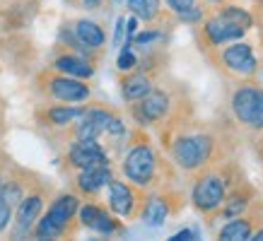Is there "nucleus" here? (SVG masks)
Masks as SVG:
<instances>
[{
    "instance_id": "29",
    "label": "nucleus",
    "mask_w": 263,
    "mask_h": 241,
    "mask_svg": "<svg viewBox=\"0 0 263 241\" xmlns=\"http://www.w3.org/2000/svg\"><path fill=\"white\" fill-rule=\"evenodd\" d=\"M8 222H10V205H5L0 200V232L8 227Z\"/></svg>"
},
{
    "instance_id": "9",
    "label": "nucleus",
    "mask_w": 263,
    "mask_h": 241,
    "mask_svg": "<svg viewBox=\"0 0 263 241\" xmlns=\"http://www.w3.org/2000/svg\"><path fill=\"white\" fill-rule=\"evenodd\" d=\"M224 65L234 70L237 75H254L256 72V58L251 46L247 44H234V46H227L222 53Z\"/></svg>"
},
{
    "instance_id": "7",
    "label": "nucleus",
    "mask_w": 263,
    "mask_h": 241,
    "mask_svg": "<svg viewBox=\"0 0 263 241\" xmlns=\"http://www.w3.org/2000/svg\"><path fill=\"white\" fill-rule=\"evenodd\" d=\"M72 167L78 169H87V167H97V164H109L104 147L97 140H78L68 152Z\"/></svg>"
},
{
    "instance_id": "33",
    "label": "nucleus",
    "mask_w": 263,
    "mask_h": 241,
    "mask_svg": "<svg viewBox=\"0 0 263 241\" xmlns=\"http://www.w3.org/2000/svg\"><path fill=\"white\" fill-rule=\"evenodd\" d=\"M249 241H263V229H261V232H258V234H254V236H251V239H249Z\"/></svg>"
},
{
    "instance_id": "25",
    "label": "nucleus",
    "mask_w": 263,
    "mask_h": 241,
    "mask_svg": "<svg viewBox=\"0 0 263 241\" xmlns=\"http://www.w3.org/2000/svg\"><path fill=\"white\" fill-rule=\"evenodd\" d=\"M136 63H138L136 53H133V51H130L128 46H123V51L119 53V61H116L119 70H133V68H136Z\"/></svg>"
},
{
    "instance_id": "3",
    "label": "nucleus",
    "mask_w": 263,
    "mask_h": 241,
    "mask_svg": "<svg viewBox=\"0 0 263 241\" xmlns=\"http://www.w3.org/2000/svg\"><path fill=\"white\" fill-rule=\"evenodd\" d=\"M114 116L106 109H99V106H92V109H82L80 116H78V130H75V137L78 140H97V137L106 133V126Z\"/></svg>"
},
{
    "instance_id": "19",
    "label": "nucleus",
    "mask_w": 263,
    "mask_h": 241,
    "mask_svg": "<svg viewBox=\"0 0 263 241\" xmlns=\"http://www.w3.org/2000/svg\"><path fill=\"white\" fill-rule=\"evenodd\" d=\"M249 234H251V225L247 219H234L222 229L220 241H249Z\"/></svg>"
},
{
    "instance_id": "21",
    "label": "nucleus",
    "mask_w": 263,
    "mask_h": 241,
    "mask_svg": "<svg viewBox=\"0 0 263 241\" xmlns=\"http://www.w3.org/2000/svg\"><path fill=\"white\" fill-rule=\"evenodd\" d=\"M167 203L162 200V198H155V200L147 203V208H145V222L150 227H160L164 219H167Z\"/></svg>"
},
{
    "instance_id": "6",
    "label": "nucleus",
    "mask_w": 263,
    "mask_h": 241,
    "mask_svg": "<svg viewBox=\"0 0 263 241\" xmlns=\"http://www.w3.org/2000/svg\"><path fill=\"white\" fill-rule=\"evenodd\" d=\"M167 111H169V96H167V92H162V89H150V92L138 102L136 109H133V113H136V118L140 120V123L160 120L167 116Z\"/></svg>"
},
{
    "instance_id": "12",
    "label": "nucleus",
    "mask_w": 263,
    "mask_h": 241,
    "mask_svg": "<svg viewBox=\"0 0 263 241\" xmlns=\"http://www.w3.org/2000/svg\"><path fill=\"white\" fill-rule=\"evenodd\" d=\"M72 34L78 36V41H80L82 46H87V48H99V46H104V41H106L104 29L97 22H92V19L75 22V32Z\"/></svg>"
},
{
    "instance_id": "22",
    "label": "nucleus",
    "mask_w": 263,
    "mask_h": 241,
    "mask_svg": "<svg viewBox=\"0 0 263 241\" xmlns=\"http://www.w3.org/2000/svg\"><path fill=\"white\" fill-rule=\"evenodd\" d=\"M220 15H224L232 24H237V27H239V29H244V32H247L249 27H251V15H249L247 10H239V8H224V10H220Z\"/></svg>"
},
{
    "instance_id": "1",
    "label": "nucleus",
    "mask_w": 263,
    "mask_h": 241,
    "mask_svg": "<svg viewBox=\"0 0 263 241\" xmlns=\"http://www.w3.org/2000/svg\"><path fill=\"white\" fill-rule=\"evenodd\" d=\"M213 152V140L208 135H183L174 143V157L183 169H196L205 164Z\"/></svg>"
},
{
    "instance_id": "20",
    "label": "nucleus",
    "mask_w": 263,
    "mask_h": 241,
    "mask_svg": "<svg viewBox=\"0 0 263 241\" xmlns=\"http://www.w3.org/2000/svg\"><path fill=\"white\" fill-rule=\"evenodd\" d=\"M80 111L82 109H75V106H51V109H46V118L53 126H65V123L78 118Z\"/></svg>"
},
{
    "instance_id": "2",
    "label": "nucleus",
    "mask_w": 263,
    "mask_h": 241,
    "mask_svg": "<svg viewBox=\"0 0 263 241\" xmlns=\"http://www.w3.org/2000/svg\"><path fill=\"white\" fill-rule=\"evenodd\" d=\"M123 171L138 186L150 184V178L155 176V154H152L150 147L147 145H136L128 152L126 162H123Z\"/></svg>"
},
{
    "instance_id": "24",
    "label": "nucleus",
    "mask_w": 263,
    "mask_h": 241,
    "mask_svg": "<svg viewBox=\"0 0 263 241\" xmlns=\"http://www.w3.org/2000/svg\"><path fill=\"white\" fill-rule=\"evenodd\" d=\"M0 200L5 203V205H10V208L20 205V203H22V188L17 184L3 186V188H0Z\"/></svg>"
},
{
    "instance_id": "10",
    "label": "nucleus",
    "mask_w": 263,
    "mask_h": 241,
    "mask_svg": "<svg viewBox=\"0 0 263 241\" xmlns=\"http://www.w3.org/2000/svg\"><path fill=\"white\" fill-rule=\"evenodd\" d=\"M205 36L210 44L222 46V44H227V41H232V39H241V36H244V29H239L237 24H232L227 17L217 12L215 17H210L205 22Z\"/></svg>"
},
{
    "instance_id": "14",
    "label": "nucleus",
    "mask_w": 263,
    "mask_h": 241,
    "mask_svg": "<svg viewBox=\"0 0 263 241\" xmlns=\"http://www.w3.org/2000/svg\"><path fill=\"white\" fill-rule=\"evenodd\" d=\"M150 89H152L150 77L145 72H130L126 80H123V85H121V92H123L126 102H140Z\"/></svg>"
},
{
    "instance_id": "26",
    "label": "nucleus",
    "mask_w": 263,
    "mask_h": 241,
    "mask_svg": "<svg viewBox=\"0 0 263 241\" xmlns=\"http://www.w3.org/2000/svg\"><path fill=\"white\" fill-rule=\"evenodd\" d=\"M200 17H203V10L196 8V5L189 10H183V12H179V19H181V22H198Z\"/></svg>"
},
{
    "instance_id": "17",
    "label": "nucleus",
    "mask_w": 263,
    "mask_h": 241,
    "mask_svg": "<svg viewBox=\"0 0 263 241\" xmlns=\"http://www.w3.org/2000/svg\"><path fill=\"white\" fill-rule=\"evenodd\" d=\"M41 208H44V203H41L39 195H29V198H24L20 203V210H17V225L20 227H32L34 219L39 217Z\"/></svg>"
},
{
    "instance_id": "4",
    "label": "nucleus",
    "mask_w": 263,
    "mask_h": 241,
    "mask_svg": "<svg viewBox=\"0 0 263 241\" xmlns=\"http://www.w3.org/2000/svg\"><path fill=\"white\" fill-rule=\"evenodd\" d=\"M261 104H263V89L254 87V85H244L232 96V111H234V116L241 123H249V126H251V120H254Z\"/></svg>"
},
{
    "instance_id": "18",
    "label": "nucleus",
    "mask_w": 263,
    "mask_h": 241,
    "mask_svg": "<svg viewBox=\"0 0 263 241\" xmlns=\"http://www.w3.org/2000/svg\"><path fill=\"white\" fill-rule=\"evenodd\" d=\"M128 10L145 22H152L160 17V0H128Z\"/></svg>"
},
{
    "instance_id": "35",
    "label": "nucleus",
    "mask_w": 263,
    "mask_h": 241,
    "mask_svg": "<svg viewBox=\"0 0 263 241\" xmlns=\"http://www.w3.org/2000/svg\"><path fill=\"white\" fill-rule=\"evenodd\" d=\"M97 0H85V5H95Z\"/></svg>"
},
{
    "instance_id": "5",
    "label": "nucleus",
    "mask_w": 263,
    "mask_h": 241,
    "mask_svg": "<svg viewBox=\"0 0 263 241\" xmlns=\"http://www.w3.org/2000/svg\"><path fill=\"white\" fill-rule=\"evenodd\" d=\"M222 195H224V181L215 174H210V176H203L196 184L193 188V203H196V208L203 210V212H210V210H215L220 203H222Z\"/></svg>"
},
{
    "instance_id": "13",
    "label": "nucleus",
    "mask_w": 263,
    "mask_h": 241,
    "mask_svg": "<svg viewBox=\"0 0 263 241\" xmlns=\"http://www.w3.org/2000/svg\"><path fill=\"white\" fill-rule=\"evenodd\" d=\"M53 65H56V70L65 72L68 77H78V80H87V77L95 75L92 63H87V61L80 56H61V58H56Z\"/></svg>"
},
{
    "instance_id": "23",
    "label": "nucleus",
    "mask_w": 263,
    "mask_h": 241,
    "mask_svg": "<svg viewBox=\"0 0 263 241\" xmlns=\"http://www.w3.org/2000/svg\"><path fill=\"white\" fill-rule=\"evenodd\" d=\"M65 227H61L58 222H53L51 217H44L39 222V227H36V234H39V239H56L58 234H63Z\"/></svg>"
},
{
    "instance_id": "32",
    "label": "nucleus",
    "mask_w": 263,
    "mask_h": 241,
    "mask_svg": "<svg viewBox=\"0 0 263 241\" xmlns=\"http://www.w3.org/2000/svg\"><path fill=\"white\" fill-rule=\"evenodd\" d=\"M126 29H128V39H130V36L136 34V29H138V19H136V17H130V19L126 22Z\"/></svg>"
},
{
    "instance_id": "11",
    "label": "nucleus",
    "mask_w": 263,
    "mask_h": 241,
    "mask_svg": "<svg viewBox=\"0 0 263 241\" xmlns=\"http://www.w3.org/2000/svg\"><path fill=\"white\" fill-rule=\"evenodd\" d=\"M111 181V169L109 164H97V167H87L82 169V174L78 176V186L85 193H97L99 188Z\"/></svg>"
},
{
    "instance_id": "38",
    "label": "nucleus",
    "mask_w": 263,
    "mask_h": 241,
    "mask_svg": "<svg viewBox=\"0 0 263 241\" xmlns=\"http://www.w3.org/2000/svg\"><path fill=\"white\" fill-rule=\"evenodd\" d=\"M87 241H104V239H87Z\"/></svg>"
},
{
    "instance_id": "28",
    "label": "nucleus",
    "mask_w": 263,
    "mask_h": 241,
    "mask_svg": "<svg viewBox=\"0 0 263 241\" xmlns=\"http://www.w3.org/2000/svg\"><path fill=\"white\" fill-rule=\"evenodd\" d=\"M244 205H247L244 198H234V200H230V205H227V215H239L241 210H244Z\"/></svg>"
},
{
    "instance_id": "30",
    "label": "nucleus",
    "mask_w": 263,
    "mask_h": 241,
    "mask_svg": "<svg viewBox=\"0 0 263 241\" xmlns=\"http://www.w3.org/2000/svg\"><path fill=\"white\" fill-rule=\"evenodd\" d=\"M123 27H126V19H119V22H116V36H114V44H116V46H119L121 41H123V36H126V34H123Z\"/></svg>"
},
{
    "instance_id": "36",
    "label": "nucleus",
    "mask_w": 263,
    "mask_h": 241,
    "mask_svg": "<svg viewBox=\"0 0 263 241\" xmlns=\"http://www.w3.org/2000/svg\"><path fill=\"white\" fill-rule=\"evenodd\" d=\"M210 3H224V0H210Z\"/></svg>"
},
{
    "instance_id": "37",
    "label": "nucleus",
    "mask_w": 263,
    "mask_h": 241,
    "mask_svg": "<svg viewBox=\"0 0 263 241\" xmlns=\"http://www.w3.org/2000/svg\"><path fill=\"white\" fill-rule=\"evenodd\" d=\"M39 241H56V239H39Z\"/></svg>"
},
{
    "instance_id": "8",
    "label": "nucleus",
    "mask_w": 263,
    "mask_h": 241,
    "mask_svg": "<svg viewBox=\"0 0 263 241\" xmlns=\"http://www.w3.org/2000/svg\"><path fill=\"white\" fill-rule=\"evenodd\" d=\"M48 94L61 102H85L89 96V87L78 77H53L48 82Z\"/></svg>"
},
{
    "instance_id": "31",
    "label": "nucleus",
    "mask_w": 263,
    "mask_h": 241,
    "mask_svg": "<svg viewBox=\"0 0 263 241\" xmlns=\"http://www.w3.org/2000/svg\"><path fill=\"white\" fill-rule=\"evenodd\" d=\"M193 234H196L193 229H181V232L176 234V236H172L169 241H191V239H193Z\"/></svg>"
},
{
    "instance_id": "27",
    "label": "nucleus",
    "mask_w": 263,
    "mask_h": 241,
    "mask_svg": "<svg viewBox=\"0 0 263 241\" xmlns=\"http://www.w3.org/2000/svg\"><path fill=\"white\" fill-rule=\"evenodd\" d=\"M167 5L174 10L176 15H179V12H183V10L193 8V5H196V0H167Z\"/></svg>"
},
{
    "instance_id": "34",
    "label": "nucleus",
    "mask_w": 263,
    "mask_h": 241,
    "mask_svg": "<svg viewBox=\"0 0 263 241\" xmlns=\"http://www.w3.org/2000/svg\"><path fill=\"white\" fill-rule=\"evenodd\" d=\"M191 241H203V239H200V236H198V232H196V234H193V239Z\"/></svg>"
},
{
    "instance_id": "16",
    "label": "nucleus",
    "mask_w": 263,
    "mask_h": 241,
    "mask_svg": "<svg viewBox=\"0 0 263 241\" xmlns=\"http://www.w3.org/2000/svg\"><path fill=\"white\" fill-rule=\"evenodd\" d=\"M78 208H80V203H78L75 195H63V198H58V200L51 205L48 217H51L53 222H58L61 227H68V222H70L72 215L78 212Z\"/></svg>"
},
{
    "instance_id": "15",
    "label": "nucleus",
    "mask_w": 263,
    "mask_h": 241,
    "mask_svg": "<svg viewBox=\"0 0 263 241\" xmlns=\"http://www.w3.org/2000/svg\"><path fill=\"white\" fill-rule=\"evenodd\" d=\"M109 203L116 215H130L133 210V193L121 181H109Z\"/></svg>"
}]
</instances>
